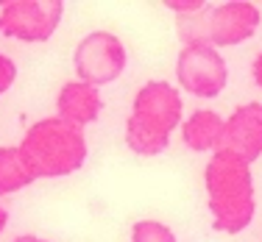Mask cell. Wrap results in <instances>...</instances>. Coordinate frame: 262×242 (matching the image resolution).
<instances>
[{
	"label": "cell",
	"instance_id": "obj_1",
	"mask_svg": "<svg viewBox=\"0 0 262 242\" xmlns=\"http://www.w3.org/2000/svg\"><path fill=\"white\" fill-rule=\"evenodd\" d=\"M204 189L215 231L240 234L251 226L257 214V189L251 164L246 159L223 148L215 151L204 167Z\"/></svg>",
	"mask_w": 262,
	"mask_h": 242
},
{
	"label": "cell",
	"instance_id": "obj_2",
	"mask_svg": "<svg viewBox=\"0 0 262 242\" xmlns=\"http://www.w3.org/2000/svg\"><path fill=\"white\" fill-rule=\"evenodd\" d=\"M184 123L182 92L170 81H145L137 89L126 117V145L137 156H159L167 151L170 136Z\"/></svg>",
	"mask_w": 262,
	"mask_h": 242
},
{
	"label": "cell",
	"instance_id": "obj_3",
	"mask_svg": "<svg viewBox=\"0 0 262 242\" xmlns=\"http://www.w3.org/2000/svg\"><path fill=\"white\" fill-rule=\"evenodd\" d=\"M17 148H20V156L36 181L73 176L84 167L86 156H90L84 128L73 126L56 114L31 123Z\"/></svg>",
	"mask_w": 262,
	"mask_h": 242
},
{
	"label": "cell",
	"instance_id": "obj_4",
	"mask_svg": "<svg viewBox=\"0 0 262 242\" xmlns=\"http://www.w3.org/2000/svg\"><path fill=\"white\" fill-rule=\"evenodd\" d=\"M259 9L248 0H226L217 6H207L192 17H182L184 42H207L212 47H232L251 39L259 28Z\"/></svg>",
	"mask_w": 262,
	"mask_h": 242
},
{
	"label": "cell",
	"instance_id": "obj_5",
	"mask_svg": "<svg viewBox=\"0 0 262 242\" xmlns=\"http://www.w3.org/2000/svg\"><path fill=\"white\" fill-rule=\"evenodd\" d=\"M128 64V51L123 39L112 31H90L81 36V42L73 51V70L76 78L92 86H106L115 84L126 72Z\"/></svg>",
	"mask_w": 262,
	"mask_h": 242
},
{
	"label": "cell",
	"instance_id": "obj_6",
	"mask_svg": "<svg viewBox=\"0 0 262 242\" xmlns=\"http://www.w3.org/2000/svg\"><path fill=\"white\" fill-rule=\"evenodd\" d=\"M176 81L192 98H217L229 84V64L207 42H184L176 56Z\"/></svg>",
	"mask_w": 262,
	"mask_h": 242
},
{
	"label": "cell",
	"instance_id": "obj_7",
	"mask_svg": "<svg viewBox=\"0 0 262 242\" xmlns=\"http://www.w3.org/2000/svg\"><path fill=\"white\" fill-rule=\"evenodd\" d=\"M61 17V0H6L0 6V36L39 45L59 31Z\"/></svg>",
	"mask_w": 262,
	"mask_h": 242
},
{
	"label": "cell",
	"instance_id": "obj_8",
	"mask_svg": "<svg viewBox=\"0 0 262 242\" xmlns=\"http://www.w3.org/2000/svg\"><path fill=\"white\" fill-rule=\"evenodd\" d=\"M223 151H232L248 164L262 156V103L248 101L240 103L226 117V134H223Z\"/></svg>",
	"mask_w": 262,
	"mask_h": 242
},
{
	"label": "cell",
	"instance_id": "obj_9",
	"mask_svg": "<svg viewBox=\"0 0 262 242\" xmlns=\"http://www.w3.org/2000/svg\"><path fill=\"white\" fill-rule=\"evenodd\" d=\"M103 111V98L101 89L92 84H84V81H67L61 84L59 95H56V117L73 123L78 128H86L92 123H98Z\"/></svg>",
	"mask_w": 262,
	"mask_h": 242
},
{
	"label": "cell",
	"instance_id": "obj_10",
	"mask_svg": "<svg viewBox=\"0 0 262 242\" xmlns=\"http://www.w3.org/2000/svg\"><path fill=\"white\" fill-rule=\"evenodd\" d=\"M223 134H226V117H221L215 109H195L182 123V142L192 153L221 151Z\"/></svg>",
	"mask_w": 262,
	"mask_h": 242
},
{
	"label": "cell",
	"instance_id": "obj_11",
	"mask_svg": "<svg viewBox=\"0 0 262 242\" xmlns=\"http://www.w3.org/2000/svg\"><path fill=\"white\" fill-rule=\"evenodd\" d=\"M36 178L31 176V170L26 167V161L20 156L17 145H3L0 148V198L14 195V192L31 187Z\"/></svg>",
	"mask_w": 262,
	"mask_h": 242
},
{
	"label": "cell",
	"instance_id": "obj_12",
	"mask_svg": "<svg viewBox=\"0 0 262 242\" xmlns=\"http://www.w3.org/2000/svg\"><path fill=\"white\" fill-rule=\"evenodd\" d=\"M131 242H179V237L162 220H137L131 226Z\"/></svg>",
	"mask_w": 262,
	"mask_h": 242
},
{
	"label": "cell",
	"instance_id": "obj_13",
	"mask_svg": "<svg viewBox=\"0 0 262 242\" xmlns=\"http://www.w3.org/2000/svg\"><path fill=\"white\" fill-rule=\"evenodd\" d=\"M14 81H17V64H14V59H11V56H6V53H0V98H3L11 86H14Z\"/></svg>",
	"mask_w": 262,
	"mask_h": 242
},
{
	"label": "cell",
	"instance_id": "obj_14",
	"mask_svg": "<svg viewBox=\"0 0 262 242\" xmlns=\"http://www.w3.org/2000/svg\"><path fill=\"white\" fill-rule=\"evenodd\" d=\"M165 6L170 11H176V14H182V17H192V14H198V11H204L209 3H204V0H167Z\"/></svg>",
	"mask_w": 262,
	"mask_h": 242
},
{
	"label": "cell",
	"instance_id": "obj_15",
	"mask_svg": "<svg viewBox=\"0 0 262 242\" xmlns=\"http://www.w3.org/2000/svg\"><path fill=\"white\" fill-rule=\"evenodd\" d=\"M251 76H254V84H257L259 89H262V53L257 56V59H254V64H251Z\"/></svg>",
	"mask_w": 262,
	"mask_h": 242
},
{
	"label": "cell",
	"instance_id": "obj_16",
	"mask_svg": "<svg viewBox=\"0 0 262 242\" xmlns=\"http://www.w3.org/2000/svg\"><path fill=\"white\" fill-rule=\"evenodd\" d=\"M11 242H51L45 237H36V234H20V237H14Z\"/></svg>",
	"mask_w": 262,
	"mask_h": 242
},
{
	"label": "cell",
	"instance_id": "obj_17",
	"mask_svg": "<svg viewBox=\"0 0 262 242\" xmlns=\"http://www.w3.org/2000/svg\"><path fill=\"white\" fill-rule=\"evenodd\" d=\"M6 226H9V209H6L3 203H0V234L6 231Z\"/></svg>",
	"mask_w": 262,
	"mask_h": 242
}]
</instances>
